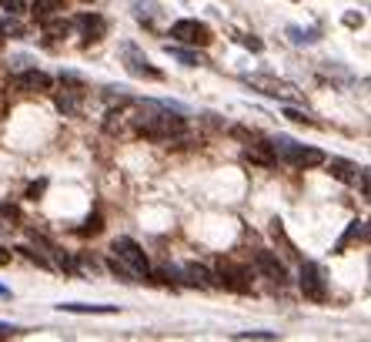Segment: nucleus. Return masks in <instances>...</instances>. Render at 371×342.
<instances>
[{
    "instance_id": "nucleus-1",
    "label": "nucleus",
    "mask_w": 371,
    "mask_h": 342,
    "mask_svg": "<svg viewBox=\"0 0 371 342\" xmlns=\"http://www.w3.org/2000/svg\"><path fill=\"white\" fill-rule=\"evenodd\" d=\"M131 121H134V131L148 141H171V138H181L188 131V121L181 114H171L168 105H157V101L137 105V114Z\"/></svg>"
},
{
    "instance_id": "nucleus-2",
    "label": "nucleus",
    "mask_w": 371,
    "mask_h": 342,
    "mask_svg": "<svg viewBox=\"0 0 371 342\" xmlns=\"http://www.w3.org/2000/svg\"><path fill=\"white\" fill-rule=\"evenodd\" d=\"M271 148H274V158L288 161L295 168H322L324 158H328L322 148H304V145H297L291 138H274Z\"/></svg>"
},
{
    "instance_id": "nucleus-3",
    "label": "nucleus",
    "mask_w": 371,
    "mask_h": 342,
    "mask_svg": "<svg viewBox=\"0 0 371 342\" xmlns=\"http://www.w3.org/2000/svg\"><path fill=\"white\" fill-rule=\"evenodd\" d=\"M168 37H174V41L184 44V47H211L214 30L204 24V21H198V17H181V21H174L171 24Z\"/></svg>"
},
{
    "instance_id": "nucleus-4",
    "label": "nucleus",
    "mask_w": 371,
    "mask_h": 342,
    "mask_svg": "<svg viewBox=\"0 0 371 342\" xmlns=\"http://www.w3.org/2000/svg\"><path fill=\"white\" fill-rule=\"evenodd\" d=\"M111 255H114V259H121L127 268H134V275H137V279H150L148 252H144L134 238H127V235L114 238V242H111Z\"/></svg>"
},
{
    "instance_id": "nucleus-5",
    "label": "nucleus",
    "mask_w": 371,
    "mask_h": 342,
    "mask_svg": "<svg viewBox=\"0 0 371 342\" xmlns=\"http://www.w3.org/2000/svg\"><path fill=\"white\" fill-rule=\"evenodd\" d=\"M121 61H124V71L131 74V78H141V81H164V74L150 64V57L134 41H127L121 44Z\"/></svg>"
},
{
    "instance_id": "nucleus-6",
    "label": "nucleus",
    "mask_w": 371,
    "mask_h": 342,
    "mask_svg": "<svg viewBox=\"0 0 371 342\" xmlns=\"http://www.w3.org/2000/svg\"><path fill=\"white\" fill-rule=\"evenodd\" d=\"M297 286H301V295L308 302H328V282H324V272L318 262H301Z\"/></svg>"
},
{
    "instance_id": "nucleus-7",
    "label": "nucleus",
    "mask_w": 371,
    "mask_h": 342,
    "mask_svg": "<svg viewBox=\"0 0 371 342\" xmlns=\"http://www.w3.org/2000/svg\"><path fill=\"white\" fill-rule=\"evenodd\" d=\"M218 286H224L227 292L245 295V292H251V272H247L245 265H238L234 259H221V265H218Z\"/></svg>"
},
{
    "instance_id": "nucleus-8",
    "label": "nucleus",
    "mask_w": 371,
    "mask_h": 342,
    "mask_svg": "<svg viewBox=\"0 0 371 342\" xmlns=\"http://www.w3.org/2000/svg\"><path fill=\"white\" fill-rule=\"evenodd\" d=\"M245 84L251 91H258V94H268V98H297V87L295 84H288V81L274 78V74H247Z\"/></svg>"
},
{
    "instance_id": "nucleus-9",
    "label": "nucleus",
    "mask_w": 371,
    "mask_h": 342,
    "mask_svg": "<svg viewBox=\"0 0 371 342\" xmlns=\"http://www.w3.org/2000/svg\"><path fill=\"white\" fill-rule=\"evenodd\" d=\"M324 164H328V175H331V178H338L341 184H358L361 182V191H368V175H365V168H358L355 161L324 158Z\"/></svg>"
},
{
    "instance_id": "nucleus-10",
    "label": "nucleus",
    "mask_w": 371,
    "mask_h": 342,
    "mask_svg": "<svg viewBox=\"0 0 371 342\" xmlns=\"http://www.w3.org/2000/svg\"><path fill=\"white\" fill-rule=\"evenodd\" d=\"M254 268H258L265 279H271L274 286H284V282H288V268H284V262L278 259V252L258 248V252H254Z\"/></svg>"
},
{
    "instance_id": "nucleus-11",
    "label": "nucleus",
    "mask_w": 371,
    "mask_h": 342,
    "mask_svg": "<svg viewBox=\"0 0 371 342\" xmlns=\"http://www.w3.org/2000/svg\"><path fill=\"white\" fill-rule=\"evenodd\" d=\"M14 84H17L21 91H27V94H47V91H54V78H50L47 71H37V67L21 71Z\"/></svg>"
},
{
    "instance_id": "nucleus-12",
    "label": "nucleus",
    "mask_w": 371,
    "mask_h": 342,
    "mask_svg": "<svg viewBox=\"0 0 371 342\" xmlns=\"http://www.w3.org/2000/svg\"><path fill=\"white\" fill-rule=\"evenodd\" d=\"M74 27L84 34V37H87V44H98V41L107 37V21H104L100 14H94V10H91V14H77Z\"/></svg>"
},
{
    "instance_id": "nucleus-13",
    "label": "nucleus",
    "mask_w": 371,
    "mask_h": 342,
    "mask_svg": "<svg viewBox=\"0 0 371 342\" xmlns=\"http://www.w3.org/2000/svg\"><path fill=\"white\" fill-rule=\"evenodd\" d=\"M365 238H368V225H365V218H355V222L345 228V235L335 242V248H331V252H335V255H345L355 242H365Z\"/></svg>"
},
{
    "instance_id": "nucleus-14",
    "label": "nucleus",
    "mask_w": 371,
    "mask_h": 342,
    "mask_svg": "<svg viewBox=\"0 0 371 342\" xmlns=\"http://www.w3.org/2000/svg\"><path fill=\"white\" fill-rule=\"evenodd\" d=\"M60 312H77V316H114L121 306H91V302H60Z\"/></svg>"
},
{
    "instance_id": "nucleus-15",
    "label": "nucleus",
    "mask_w": 371,
    "mask_h": 342,
    "mask_svg": "<svg viewBox=\"0 0 371 342\" xmlns=\"http://www.w3.org/2000/svg\"><path fill=\"white\" fill-rule=\"evenodd\" d=\"M164 51L171 54L174 61H181L184 67H204V64H207V57H204L198 47H194V51H188V47H181V44H168Z\"/></svg>"
},
{
    "instance_id": "nucleus-16",
    "label": "nucleus",
    "mask_w": 371,
    "mask_h": 342,
    "mask_svg": "<svg viewBox=\"0 0 371 342\" xmlns=\"http://www.w3.org/2000/svg\"><path fill=\"white\" fill-rule=\"evenodd\" d=\"M184 275H188V286H198V289H211V286H218V282H214V275H211L204 265H198V262L184 265Z\"/></svg>"
},
{
    "instance_id": "nucleus-17",
    "label": "nucleus",
    "mask_w": 371,
    "mask_h": 342,
    "mask_svg": "<svg viewBox=\"0 0 371 342\" xmlns=\"http://www.w3.org/2000/svg\"><path fill=\"white\" fill-rule=\"evenodd\" d=\"M64 10H67L64 0H34V17H37V21L57 17V14H64Z\"/></svg>"
},
{
    "instance_id": "nucleus-18",
    "label": "nucleus",
    "mask_w": 371,
    "mask_h": 342,
    "mask_svg": "<svg viewBox=\"0 0 371 342\" xmlns=\"http://www.w3.org/2000/svg\"><path fill=\"white\" fill-rule=\"evenodd\" d=\"M134 17L144 27H154V17H161V7L154 0H134Z\"/></svg>"
},
{
    "instance_id": "nucleus-19",
    "label": "nucleus",
    "mask_w": 371,
    "mask_h": 342,
    "mask_svg": "<svg viewBox=\"0 0 371 342\" xmlns=\"http://www.w3.org/2000/svg\"><path fill=\"white\" fill-rule=\"evenodd\" d=\"M271 235H274V242H281L284 255H291V259H295V255H297V252H295V242L288 238V232H284V222H281V218H271Z\"/></svg>"
},
{
    "instance_id": "nucleus-20",
    "label": "nucleus",
    "mask_w": 371,
    "mask_h": 342,
    "mask_svg": "<svg viewBox=\"0 0 371 342\" xmlns=\"http://www.w3.org/2000/svg\"><path fill=\"white\" fill-rule=\"evenodd\" d=\"M21 225V209L10 202H0V228H17Z\"/></svg>"
},
{
    "instance_id": "nucleus-21",
    "label": "nucleus",
    "mask_w": 371,
    "mask_h": 342,
    "mask_svg": "<svg viewBox=\"0 0 371 342\" xmlns=\"http://www.w3.org/2000/svg\"><path fill=\"white\" fill-rule=\"evenodd\" d=\"M107 268H111V272H114V275H117L121 282H127V286H131V282H137L134 268H127V265H124L121 259H114V255H111V262H107Z\"/></svg>"
},
{
    "instance_id": "nucleus-22",
    "label": "nucleus",
    "mask_w": 371,
    "mask_h": 342,
    "mask_svg": "<svg viewBox=\"0 0 371 342\" xmlns=\"http://www.w3.org/2000/svg\"><path fill=\"white\" fill-rule=\"evenodd\" d=\"M284 118H288V121H295V125H308V128H322V125H318V121H315V118H311V114H308V111H297V107H284Z\"/></svg>"
},
{
    "instance_id": "nucleus-23",
    "label": "nucleus",
    "mask_w": 371,
    "mask_h": 342,
    "mask_svg": "<svg viewBox=\"0 0 371 342\" xmlns=\"http://www.w3.org/2000/svg\"><path fill=\"white\" fill-rule=\"evenodd\" d=\"M77 232H80V235H100V232H104V218H100L98 211H94V215H87V218H84V225H80Z\"/></svg>"
},
{
    "instance_id": "nucleus-24",
    "label": "nucleus",
    "mask_w": 371,
    "mask_h": 342,
    "mask_svg": "<svg viewBox=\"0 0 371 342\" xmlns=\"http://www.w3.org/2000/svg\"><path fill=\"white\" fill-rule=\"evenodd\" d=\"M14 252H21L27 262H34V265H41V268H50V262H47V255H41L37 248H30V245H17Z\"/></svg>"
},
{
    "instance_id": "nucleus-25",
    "label": "nucleus",
    "mask_w": 371,
    "mask_h": 342,
    "mask_svg": "<svg viewBox=\"0 0 371 342\" xmlns=\"http://www.w3.org/2000/svg\"><path fill=\"white\" fill-rule=\"evenodd\" d=\"M234 339H268L274 342L278 332H268V329H247V332H234Z\"/></svg>"
},
{
    "instance_id": "nucleus-26",
    "label": "nucleus",
    "mask_w": 371,
    "mask_h": 342,
    "mask_svg": "<svg viewBox=\"0 0 371 342\" xmlns=\"http://www.w3.org/2000/svg\"><path fill=\"white\" fill-rule=\"evenodd\" d=\"M0 34H3V37H24V27L17 24V21H7V17H3V21H0Z\"/></svg>"
},
{
    "instance_id": "nucleus-27",
    "label": "nucleus",
    "mask_w": 371,
    "mask_h": 342,
    "mask_svg": "<svg viewBox=\"0 0 371 342\" xmlns=\"http://www.w3.org/2000/svg\"><path fill=\"white\" fill-rule=\"evenodd\" d=\"M44 191H47V178H41V182L27 184V198H30V202H37V198H41Z\"/></svg>"
},
{
    "instance_id": "nucleus-28",
    "label": "nucleus",
    "mask_w": 371,
    "mask_h": 342,
    "mask_svg": "<svg viewBox=\"0 0 371 342\" xmlns=\"http://www.w3.org/2000/svg\"><path fill=\"white\" fill-rule=\"evenodd\" d=\"M0 7H3L7 14H14V17H17V14H24V10H27V3H24V0H0Z\"/></svg>"
},
{
    "instance_id": "nucleus-29",
    "label": "nucleus",
    "mask_w": 371,
    "mask_h": 342,
    "mask_svg": "<svg viewBox=\"0 0 371 342\" xmlns=\"http://www.w3.org/2000/svg\"><path fill=\"white\" fill-rule=\"evenodd\" d=\"M241 44H245V47H251V51H265V44H261V41H258L254 34H247V37H241Z\"/></svg>"
},
{
    "instance_id": "nucleus-30",
    "label": "nucleus",
    "mask_w": 371,
    "mask_h": 342,
    "mask_svg": "<svg viewBox=\"0 0 371 342\" xmlns=\"http://www.w3.org/2000/svg\"><path fill=\"white\" fill-rule=\"evenodd\" d=\"M21 329L17 325H7V322H0V339H10V336H17Z\"/></svg>"
},
{
    "instance_id": "nucleus-31",
    "label": "nucleus",
    "mask_w": 371,
    "mask_h": 342,
    "mask_svg": "<svg viewBox=\"0 0 371 342\" xmlns=\"http://www.w3.org/2000/svg\"><path fill=\"white\" fill-rule=\"evenodd\" d=\"M345 24L348 27H361L365 24V17H361V14H345Z\"/></svg>"
},
{
    "instance_id": "nucleus-32",
    "label": "nucleus",
    "mask_w": 371,
    "mask_h": 342,
    "mask_svg": "<svg viewBox=\"0 0 371 342\" xmlns=\"http://www.w3.org/2000/svg\"><path fill=\"white\" fill-rule=\"evenodd\" d=\"M0 265H10V248L0 245Z\"/></svg>"
},
{
    "instance_id": "nucleus-33",
    "label": "nucleus",
    "mask_w": 371,
    "mask_h": 342,
    "mask_svg": "<svg viewBox=\"0 0 371 342\" xmlns=\"http://www.w3.org/2000/svg\"><path fill=\"white\" fill-rule=\"evenodd\" d=\"M7 295H10V289H7V286H0V299H7Z\"/></svg>"
},
{
    "instance_id": "nucleus-34",
    "label": "nucleus",
    "mask_w": 371,
    "mask_h": 342,
    "mask_svg": "<svg viewBox=\"0 0 371 342\" xmlns=\"http://www.w3.org/2000/svg\"><path fill=\"white\" fill-rule=\"evenodd\" d=\"M0 47H3V34H0Z\"/></svg>"
},
{
    "instance_id": "nucleus-35",
    "label": "nucleus",
    "mask_w": 371,
    "mask_h": 342,
    "mask_svg": "<svg viewBox=\"0 0 371 342\" xmlns=\"http://www.w3.org/2000/svg\"><path fill=\"white\" fill-rule=\"evenodd\" d=\"M84 3H94V0H84Z\"/></svg>"
},
{
    "instance_id": "nucleus-36",
    "label": "nucleus",
    "mask_w": 371,
    "mask_h": 342,
    "mask_svg": "<svg viewBox=\"0 0 371 342\" xmlns=\"http://www.w3.org/2000/svg\"><path fill=\"white\" fill-rule=\"evenodd\" d=\"M295 3H297V0H295Z\"/></svg>"
}]
</instances>
